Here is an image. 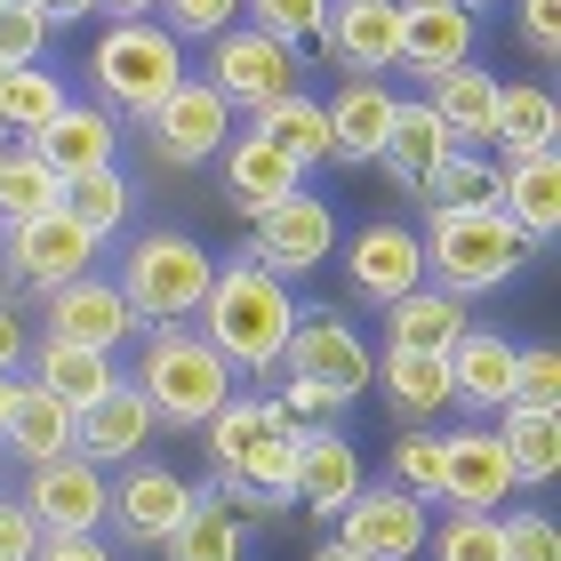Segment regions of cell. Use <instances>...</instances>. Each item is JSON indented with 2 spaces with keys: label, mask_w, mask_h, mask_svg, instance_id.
<instances>
[{
  "label": "cell",
  "mask_w": 561,
  "mask_h": 561,
  "mask_svg": "<svg viewBox=\"0 0 561 561\" xmlns=\"http://www.w3.org/2000/svg\"><path fill=\"white\" fill-rule=\"evenodd\" d=\"M313 48L345 81H386L401 65V0H329Z\"/></svg>",
  "instance_id": "9a60e30c"
},
{
  "label": "cell",
  "mask_w": 561,
  "mask_h": 561,
  "mask_svg": "<svg viewBox=\"0 0 561 561\" xmlns=\"http://www.w3.org/2000/svg\"><path fill=\"white\" fill-rule=\"evenodd\" d=\"M129 386L145 393L152 425L169 433H201L225 401L241 393V377L209 353V337L201 329H145V353H137V377Z\"/></svg>",
  "instance_id": "3957f363"
},
{
  "label": "cell",
  "mask_w": 561,
  "mask_h": 561,
  "mask_svg": "<svg viewBox=\"0 0 561 561\" xmlns=\"http://www.w3.org/2000/svg\"><path fill=\"white\" fill-rule=\"evenodd\" d=\"M514 410H561V353H553V345H522Z\"/></svg>",
  "instance_id": "7dc6e473"
},
{
  "label": "cell",
  "mask_w": 561,
  "mask_h": 561,
  "mask_svg": "<svg viewBox=\"0 0 561 561\" xmlns=\"http://www.w3.org/2000/svg\"><path fill=\"white\" fill-rule=\"evenodd\" d=\"M514 490L522 481H514V466H505V449H497V425L442 433V505H457V514H497Z\"/></svg>",
  "instance_id": "e0dca14e"
},
{
  "label": "cell",
  "mask_w": 561,
  "mask_h": 561,
  "mask_svg": "<svg viewBox=\"0 0 561 561\" xmlns=\"http://www.w3.org/2000/svg\"><path fill=\"white\" fill-rule=\"evenodd\" d=\"M561 137V105L546 81H514L497 89V121H490V145L505 152V161H529V152H553Z\"/></svg>",
  "instance_id": "1f68e13d"
},
{
  "label": "cell",
  "mask_w": 561,
  "mask_h": 561,
  "mask_svg": "<svg viewBox=\"0 0 561 561\" xmlns=\"http://www.w3.org/2000/svg\"><path fill=\"white\" fill-rule=\"evenodd\" d=\"M393 490H410L417 505H442V433H425V425H410L393 442Z\"/></svg>",
  "instance_id": "60d3db41"
},
{
  "label": "cell",
  "mask_w": 561,
  "mask_h": 561,
  "mask_svg": "<svg viewBox=\"0 0 561 561\" xmlns=\"http://www.w3.org/2000/svg\"><path fill=\"white\" fill-rule=\"evenodd\" d=\"M0 449H9L24 473L48 466V457H72V410H65L57 393H41L33 377H24V393H16V410H9V433H0Z\"/></svg>",
  "instance_id": "d6a6232c"
},
{
  "label": "cell",
  "mask_w": 561,
  "mask_h": 561,
  "mask_svg": "<svg viewBox=\"0 0 561 561\" xmlns=\"http://www.w3.org/2000/svg\"><path fill=\"white\" fill-rule=\"evenodd\" d=\"M152 24H169V41L185 48V41H217V33H233L241 24V0H161V16Z\"/></svg>",
  "instance_id": "ee69618b"
},
{
  "label": "cell",
  "mask_w": 561,
  "mask_h": 561,
  "mask_svg": "<svg viewBox=\"0 0 561 561\" xmlns=\"http://www.w3.org/2000/svg\"><path fill=\"white\" fill-rule=\"evenodd\" d=\"M249 9V24H257V33H273L280 48H313L321 41V16H329V0H241Z\"/></svg>",
  "instance_id": "7bdbcfd3"
},
{
  "label": "cell",
  "mask_w": 561,
  "mask_h": 561,
  "mask_svg": "<svg viewBox=\"0 0 561 561\" xmlns=\"http://www.w3.org/2000/svg\"><path fill=\"white\" fill-rule=\"evenodd\" d=\"M96 9H113V24H145V16H161V0H96Z\"/></svg>",
  "instance_id": "db71d44e"
},
{
  "label": "cell",
  "mask_w": 561,
  "mask_h": 561,
  "mask_svg": "<svg viewBox=\"0 0 561 561\" xmlns=\"http://www.w3.org/2000/svg\"><path fill=\"white\" fill-rule=\"evenodd\" d=\"M497 449H505V466H514L522 490H546L561 473V410H505Z\"/></svg>",
  "instance_id": "e575fe53"
},
{
  "label": "cell",
  "mask_w": 561,
  "mask_h": 561,
  "mask_svg": "<svg viewBox=\"0 0 561 561\" xmlns=\"http://www.w3.org/2000/svg\"><path fill=\"white\" fill-rule=\"evenodd\" d=\"M497 538H505V561H561V529H553L546 505H522V514H505Z\"/></svg>",
  "instance_id": "bcb514c9"
},
{
  "label": "cell",
  "mask_w": 561,
  "mask_h": 561,
  "mask_svg": "<svg viewBox=\"0 0 561 561\" xmlns=\"http://www.w3.org/2000/svg\"><path fill=\"white\" fill-rule=\"evenodd\" d=\"M497 72H481V65H457V72H442V81H425V105H433V121L457 137V145H490V121H497Z\"/></svg>",
  "instance_id": "83f0119b"
},
{
  "label": "cell",
  "mask_w": 561,
  "mask_h": 561,
  "mask_svg": "<svg viewBox=\"0 0 561 561\" xmlns=\"http://www.w3.org/2000/svg\"><path fill=\"white\" fill-rule=\"evenodd\" d=\"M425 553L433 561H505V538H497V514H457L442 529H425Z\"/></svg>",
  "instance_id": "b9f144b4"
},
{
  "label": "cell",
  "mask_w": 561,
  "mask_h": 561,
  "mask_svg": "<svg viewBox=\"0 0 561 561\" xmlns=\"http://www.w3.org/2000/svg\"><path fill=\"white\" fill-rule=\"evenodd\" d=\"M362 490H369V481H362V449H353L337 425H305V442H297V505H305V514L337 522Z\"/></svg>",
  "instance_id": "7402d4cb"
},
{
  "label": "cell",
  "mask_w": 561,
  "mask_h": 561,
  "mask_svg": "<svg viewBox=\"0 0 561 561\" xmlns=\"http://www.w3.org/2000/svg\"><path fill=\"white\" fill-rule=\"evenodd\" d=\"M241 553H249V522L217 490H201V505L185 514V529L161 546V561H241Z\"/></svg>",
  "instance_id": "8d00e7d4"
},
{
  "label": "cell",
  "mask_w": 561,
  "mask_h": 561,
  "mask_svg": "<svg viewBox=\"0 0 561 561\" xmlns=\"http://www.w3.org/2000/svg\"><path fill=\"white\" fill-rule=\"evenodd\" d=\"M41 553V522L16 497H0V561H33Z\"/></svg>",
  "instance_id": "681fc988"
},
{
  "label": "cell",
  "mask_w": 561,
  "mask_h": 561,
  "mask_svg": "<svg viewBox=\"0 0 561 561\" xmlns=\"http://www.w3.org/2000/svg\"><path fill=\"white\" fill-rule=\"evenodd\" d=\"M369 369H377V353L337 305H297V329H289V345H280V377H305V386L353 401L369 386Z\"/></svg>",
  "instance_id": "30bf717a"
},
{
  "label": "cell",
  "mask_w": 561,
  "mask_h": 561,
  "mask_svg": "<svg viewBox=\"0 0 561 561\" xmlns=\"http://www.w3.org/2000/svg\"><path fill=\"white\" fill-rule=\"evenodd\" d=\"M33 161L57 176V185H72V176H96V169H121V121L105 105H65L48 129L24 145Z\"/></svg>",
  "instance_id": "44dd1931"
},
{
  "label": "cell",
  "mask_w": 561,
  "mask_h": 561,
  "mask_svg": "<svg viewBox=\"0 0 561 561\" xmlns=\"http://www.w3.org/2000/svg\"><path fill=\"white\" fill-rule=\"evenodd\" d=\"M369 377H386V401L410 425L449 410V353H401V345H386V362H377Z\"/></svg>",
  "instance_id": "836d02e7"
},
{
  "label": "cell",
  "mask_w": 561,
  "mask_h": 561,
  "mask_svg": "<svg viewBox=\"0 0 561 561\" xmlns=\"http://www.w3.org/2000/svg\"><path fill=\"white\" fill-rule=\"evenodd\" d=\"M217 169H225V201H233L241 217H265L273 201L305 193V169H297V161H289V152H280V145H265L257 129L225 145V152H217Z\"/></svg>",
  "instance_id": "d4e9b609"
},
{
  "label": "cell",
  "mask_w": 561,
  "mask_h": 561,
  "mask_svg": "<svg viewBox=\"0 0 561 561\" xmlns=\"http://www.w3.org/2000/svg\"><path fill=\"white\" fill-rule=\"evenodd\" d=\"M57 209H65L72 225H81V233H89L96 249H105V241L121 233V225L137 217V185H129L121 169H96V176H72V185L57 193Z\"/></svg>",
  "instance_id": "d590c367"
},
{
  "label": "cell",
  "mask_w": 561,
  "mask_h": 561,
  "mask_svg": "<svg viewBox=\"0 0 561 561\" xmlns=\"http://www.w3.org/2000/svg\"><path fill=\"white\" fill-rule=\"evenodd\" d=\"M152 433H161V425H152L145 393L121 377L105 401H89V410L72 417V457H89V466H121V457H145Z\"/></svg>",
  "instance_id": "603a6c76"
},
{
  "label": "cell",
  "mask_w": 561,
  "mask_h": 561,
  "mask_svg": "<svg viewBox=\"0 0 561 561\" xmlns=\"http://www.w3.org/2000/svg\"><path fill=\"white\" fill-rule=\"evenodd\" d=\"M41 337H65V345L113 353V345L145 337V321L129 313V297H121L105 273H81V280H65V289L48 297V329H41Z\"/></svg>",
  "instance_id": "d6986e66"
},
{
  "label": "cell",
  "mask_w": 561,
  "mask_h": 561,
  "mask_svg": "<svg viewBox=\"0 0 561 561\" xmlns=\"http://www.w3.org/2000/svg\"><path fill=\"white\" fill-rule=\"evenodd\" d=\"M514 369H522V345L505 329H466L449 345V410H473V417H505L514 410Z\"/></svg>",
  "instance_id": "ac0fdd59"
},
{
  "label": "cell",
  "mask_w": 561,
  "mask_h": 561,
  "mask_svg": "<svg viewBox=\"0 0 561 561\" xmlns=\"http://www.w3.org/2000/svg\"><path fill=\"white\" fill-rule=\"evenodd\" d=\"M433 505H417L410 490H393V481H377V490H362L337 514V546H353L362 561H417L425 553V522Z\"/></svg>",
  "instance_id": "2e32d148"
},
{
  "label": "cell",
  "mask_w": 561,
  "mask_h": 561,
  "mask_svg": "<svg viewBox=\"0 0 561 561\" xmlns=\"http://www.w3.org/2000/svg\"><path fill=\"white\" fill-rule=\"evenodd\" d=\"M337 265L353 280V297L362 305H401L410 289H425V249H417V225H393V217H377L362 225V233H345L337 241Z\"/></svg>",
  "instance_id": "4fadbf2b"
},
{
  "label": "cell",
  "mask_w": 561,
  "mask_h": 561,
  "mask_svg": "<svg viewBox=\"0 0 561 561\" xmlns=\"http://www.w3.org/2000/svg\"><path fill=\"white\" fill-rule=\"evenodd\" d=\"M201 81H209L233 113H265V105H280V96L305 89V57H297V48H280L273 33H257V24H233V33L209 41Z\"/></svg>",
  "instance_id": "52a82bcc"
},
{
  "label": "cell",
  "mask_w": 561,
  "mask_h": 561,
  "mask_svg": "<svg viewBox=\"0 0 561 561\" xmlns=\"http://www.w3.org/2000/svg\"><path fill=\"white\" fill-rule=\"evenodd\" d=\"M137 129H145V145H152V161H161V169H209L217 152L241 137L233 129V105H225L201 72H185V81H176Z\"/></svg>",
  "instance_id": "ba28073f"
},
{
  "label": "cell",
  "mask_w": 561,
  "mask_h": 561,
  "mask_svg": "<svg viewBox=\"0 0 561 561\" xmlns=\"http://www.w3.org/2000/svg\"><path fill=\"white\" fill-rule=\"evenodd\" d=\"M425 289H449V297H490L505 289L522 265H529V241L505 225L497 209H473V217H425Z\"/></svg>",
  "instance_id": "5b68a950"
},
{
  "label": "cell",
  "mask_w": 561,
  "mask_h": 561,
  "mask_svg": "<svg viewBox=\"0 0 561 561\" xmlns=\"http://www.w3.org/2000/svg\"><path fill=\"white\" fill-rule=\"evenodd\" d=\"M209 280H217V257L185 233V225H152V233H137L121 249L113 289L129 297V313L145 329H185L201 313V297H209Z\"/></svg>",
  "instance_id": "277c9868"
},
{
  "label": "cell",
  "mask_w": 561,
  "mask_h": 561,
  "mask_svg": "<svg viewBox=\"0 0 561 561\" xmlns=\"http://www.w3.org/2000/svg\"><path fill=\"white\" fill-rule=\"evenodd\" d=\"M89 81H96V105L113 121H145L161 96L185 81V48L169 41V24H105L89 48Z\"/></svg>",
  "instance_id": "8992f818"
},
{
  "label": "cell",
  "mask_w": 561,
  "mask_h": 561,
  "mask_svg": "<svg viewBox=\"0 0 561 561\" xmlns=\"http://www.w3.org/2000/svg\"><path fill=\"white\" fill-rule=\"evenodd\" d=\"M24 353H33V337H24V313L0 297V377H24Z\"/></svg>",
  "instance_id": "f907efd6"
},
{
  "label": "cell",
  "mask_w": 561,
  "mask_h": 561,
  "mask_svg": "<svg viewBox=\"0 0 561 561\" xmlns=\"http://www.w3.org/2000/svg\"><path fill=\"white\" fill-rule=\"evenodd\" d=\"M249 129H257L265 145H280L297 169H313V161H337V145H329V113L313 105V96H280V105H265V113H249Z\"/></svg>",
  "instance_id": "74e56055"
},
{
  "label": "cell",
  "mask_w": 561,
  "mask_h": 561,
  "mask_svg": "<svg viewBox=\"0 0 561 561\" xmlns=\"http://www.w3.org/2000/svg\"><path fill=\"white\" fill-rule=\"evenodd\" d=\"M497 185H505V161L457 145L449 161L417 185V201H425V217H473V209H497Z\"/></svg>",
  "instance_id": "4dcf8cb0"
},
{
  "label": "cell",
  "mask_w": 561,
  "mask_h": 561,
  "mask_svg": "<svg viewBox=\"0 0 561 561\" xmlns=\"http://www.w3.org/2000/svg\"><path fill=\"white\" fill-rule=\"evenodd\" d=\"M16 393H24V377H0V433H9V410H16Z\"/></svg>",
  "instance_id": "11a10c76"
},
{
  "label": "cell",
  "mask_w": 561,
  "mask_h": 561,
  "mask_svg": "<svg viewBox=\"0 0 561 561\" xmlns=\"http://www.w3.org/2000/svg\"><path fill=\"white\" fill-rule=\"evenodd\" d=\"M72 105L57 72H41V65H24V72H0V137H16V145H33L48 121H57Z\"/></svg>",
  "instance_id": "f35d334b"
},
{
  "label": "cell",
  "mask_w": 561,
  "mask_h": 561,
  "mask_svg": "<svg viewBox=\"0 0 561 561\" xmlns=\"http://www.w3.org/2000/svg\"><path fill=\"white\" fill-rule=\"evenodd\" d=\"M33 561H113V546L105 538H41Z\"/></svg>",
  "instance_id": "816d5d0a"
},
{
  "label": "cell",
  "mask_w": 561,
  "mask_h": 561,
  "mask_svg": "<svg viewBox=\"0 0 561 561\" xmlns=\"http://www.w3.org/2000/svg\"><path fill=\"white\" fill-rule=\"evenodd\" d=\"M497 217L514 225L529 249H553V241H561V152H529V161H505Z\"/></svg>",
  "instance_id": "cb8c5ba5"
},
{
  "label": "cell",
  "mask_w": 561,
  "mask_h": 561,
  "mask_svg": "<svg viewBox=\"0 0 561 561\" xmlns=\"http://www.w3.org/2000/svg\"><path fill=\"white\" fill-rule=\"evenodd\" d=\"M313 561H362V553H353V546H337V538H329V546H313Z\"/></svg>",
  "instance_id": "9f6ffc18"
},
{
  "label": "cell",
  "mask_w": 561,
  "mask_h": 561,
  "mask_svg": "<svg viewBox=\"0 0 561 561\" xmlns=\"http://www.w3.org/2000/svg\"><path fill=\"white\" fill-rule=\"evenodd\" d=\"M522 48L538 65L561 57V0H522Z\"/></svg>",
  "instance_id": "c3c4849f"
},
{
  "label": "cell",
  "mask_w": 561,
  "mask_h": 561,
  "mask_svg": "<svg viewBox=\"0 0 561 561\" xmlns=\"http://www.w3.org/2000/svg\"><path fill=\"white\" fill-rule=\"evenodd\" d=\"M33 9L48 16V33H57V24H81V16H96V0H33Z\"/></svg>",
  "instance_id": "f5cc1de1"
},
{
  "label": "cell",
  "mask_w": 561,
  "mask_h": 561,
  "mask_svg": "<svg viewBox=\"0 0 561 561\" xmlns=\"http://www.w3.org/2000/svg\"><path fill=\"white\" fill-rule=\"evenodd\" d=\"M337 241H345V225L337 209H329L321 193H289V201H273L265 217H249V257H257L273 280H313L329 257H337Z\"/></svg>",
  "instance_id": "9c48e42d"
},
{
  "label": "cell",
  "mask_w": 561,
  "mask_h": 561,
  "mask_svg": "<svg viewBox=\"0 0 561 561\" xmlns=\"http://www.w3.org/2000/svg\"><path fill=\"white\" fill-rule=\"evenodd\" d=\"M105 466H89V457H48V466L24 473V514L41 522V538H96L105 529Z\"/></svg>",
  "instance_id": "5bb4252c"
},
{
  "label": "cell",
  "mask_w": 561,
  "mask_h": 561,
  "mask_svg": "<svg viewBox=\"0 0 561 561\" xmlns=\"http://www.w3.org/2000/svg\"><path fill=\"white\" fill-rule=\"evenodd\" d=\"M0 265H9L16 289H33V297H57L65 280H81L96 265V241L72 225L65 209H48V217H24V225H0Z\"/></svg>",
  "instance_id": "7c38bea8"
},
{
  "label": "cell",
  "mask_w": 561,
  "mask_h": 561,
  "mask_svg": "<svg viewBox=\"0 0 561 561\" xmlns=\"http://www.w3.org/2000/svg\"><path fill=\"white\" fill-rule=\"evenodd\" d=\"M473 41H481V16L466 0H401V65L417 81H442V72L473 65Z\"/></svg>",
  "instance_id": "ffe728a7"
},
{
  "label": "cell",
  "mask_w": 561,
  "mask_h": 561,
  "mask_svg": "<svg viewBox=\"0 0 561 561\" xmlns=\"http://www.w3.org/2000/svg\"><path fill=\"white\" fill-rule=\"evenodd\" d=\"M193 505H201V490L176 466L137 457V466L121 473V490H105V529H121V546H152V553H161L176 529H185Z\"/></svg>",
  "instance_id": "8fae6325"
},
{
  "label": "cell",
  "mask_w": 561,
  "mask_h": 561,
  "mask_svg": "<svg viewBox=\"0 0 561 561\" xmlns=\"http://www.w3.org/2000/svg\"><path fill=\"white\" fill-rule=\"evenodd\" d=\"M41 48H48V16L33 0H0V72L41 65Z\"/></svg>",
  "instance_id": "f6af8a7d"
},
{
  "label": "cell",
  "mask_w": 561,
  "mask_h": 561,
  "mask_svg": "<svg viewBox=\"0 0 561 561\" xmlns=\"http://www.w3.org/2000/svg\"><path fill=\"white\" fill-rule=\"evenodd\" d=\"M393 105L401 96L386 81H345L337 96H329V145H337V161H377V145H386L393 129Z\"/></svg>",
  "instance_id": "f1b7e54d"
},
{
  "label": "cell",
  "mask_w": 561,
  "mask_h": 561,
  "mask_svg": "<svg viewBox=\"0 0 561 561\" xmlns=\"http://www.w3.org/2000/svg\"><path fill=\"white\" fill-rule=\"evenodd\" d=\"M466 329H473V305L449 289H410L401 305H386V337L401 353H449Z\"/></svg>",
  "instance_id": "f546056e"
},
{
  "label": "cell",
  "mask_w": 561,
  "mask_h": 561,
  "mask_svg": "<svg viewBox=\"0 0 561 561\" xmlns=\"http://www.w3.org/2000/svg\"><path fill=\"white\" fill-rule=\"evenodd\" d=\"M24 362H33V386L41 393H57L72 417L89 410V401H105L113 386H121V369H113V353H89V345H65V337H41L33 353H24Z\"/></svg>",
  "instance_id": "4316f807"
},
{
  "label": "cell",
  "mask_w": 561,
  "mask_h": 561,
  "mask_svg": "<svg viewBox=\"0 0 561 561\" xmlns=\"http://www.w3.org/2000/svg\"><path fill=\"white\" fill-rule=\"evenodd\" d=\"M193 329L209 337V353L233 377L273 386L280 345H289V329H297V297H289V280H273L249 249H233V257H217V280H209V297H201Z\"/></svg>",
  "instance_id": "6da1fadb"
},
{
  "label": "cell",
  "mask_w": 561,
  "mask_h": 561,
  "mask_svg": "<svg viewBox=\"0 0 561 561\" xmlns=\"http://www.w3.org/2000/svg\"><path fill=\"white\" fill-rule=\"evenodd\" d=\"M57 176H48L24 145H0V225H24V217H48L57 209Z\"/></svg>",
  "instance_id": "ab89813d"
},
{
  "label": "cell",
  "mask_w": 561,
  "mask_h": 561,
  "mask_svg": "<svg viewBox=\"0 0 561 561\" xmlns=\"http://www.w3.org/2000/svg\"><path fill=\"white\" fill-rule=\"evenodd\" d=\"M201 433H209L217 497L233 505V514H280V505H297V442H305V425L280 417L273 393H233Z\"/></svg>",
  "instance_id": "7a4b0ae2"
},
{
  "label": "cell",
  "mask_w": 561,
  "mask_h": 561,
  "mask_svg": "<svg viewBox=\"0 0 561 561\" xmlns=\"http://www.w3.org/2000/svg\"><path fill=\"white\" fill-rule=\"evenodd\" d=\"M466 9H473V16H481V9H497V0H466Z\"/></svg>",
  "instance_id": "6f0895ef"
},
{
  "label": "cell",
  "mask_w": 561,
  "mask_h": 561,
  "mask_svg": "<svg viewBox=\"0 0 561 561\" xmlns=\"http://www.w3.org/2000/svg\"><path fill=\"white\" fill-rule=\"evenodd\" d=\"M449 152H457V137L433 121V105H425V96H401V105H393V129H386V145H377V169H386L393 185L417 201V185L449 161Z\"/></svg>",
  "instance_id": "484cf974"
}]
</instances>
